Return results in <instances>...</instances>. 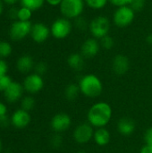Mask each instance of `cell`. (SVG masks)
Masks as SVG:
<instances>
[{
    "label": "cell",
    "instance_id": "obj_40",
    "mask_svg": "<svg viewBox=\"0 0 152 153\" xmlns=\"http://www.w3.org/2000/svg\"><path fill=\"white\" fill-rule=\"evenodd\" d=\"M147 42H148L149 44H151L152 45V34L149 35V36L147 37Z\"/></svg>",
    "mask_w": 152,
    "mask_h": 153
},
{
    "label": "cell",
    "instance_id": "obj_41",
    "mask_svg": "<svg viewBox=\"0 0 152 153\" xmlns=\"http://www.w3.org/2000/svg\"><path fill=\"white\" fill-rule=\"evenodd\" d=\"M3 11H4V5H3V2L0 0V15L3 13Z\"/></svg>",
    "mask_w": 152,
    "mask_h": 153
},
{
    "label": "cell",
    "instance_id": "obj_1",
    "mask_svg": "<svg viewBox=\"0 0 152 153\" xmlns=\"http://www.w3.org/2000/svg\"><path fill=\"white\" fill-rule=\"evenodd\" d=\"M87 118L88 123L93 127H105L112 118V108L104 101L95 103L89 109Z\"/></svg>",
    "mask_w": 152,
    "mask_h": 153
},
{
    "label": "cell",
    "instance_id": "obj_27",
    "mask_svg": "<svg viewBox=\"0 0 152 153\" xmlns=\"http://www.w3.org/2000/svg\"><path fill=\"white\" fill-rule=\"evenodd\" d=\"M12 82V79L7 74L0 76V91L4 92L6 90V88L11 84Z\"/></svg>",
    "mask_w": 152,
    "mask_h": 153
},
{
    "label": "cell",
    "instance_id": "obj_20",
    "mask_svg": "<svg viewBox=\"0 0 152 153\" xmlns=\"http://www.w3.org/2000/svg\"><path fill=\"white\" fill-rule=\"evenodd\" d=\"M81 93V90L78 84L76 83H70L65 87V98L70 100V101H73L75 100L79 94Z\"/></svg>",
    "mask_w": 152,
    "mask_h": 153
},
{
    "label": "cell",
    "instance_id": "obj_36",
    "mask_svg": "<svg viewBox=\"0 0 152 153\" xmlns=\"http://www.w3.org/2000/svg\"><path fill=\"white\" fill-rule=\"evenodd\" d=\"M7 114V108L6 106L0 101V116L6 115Z\"/></svg>",
    "mask_w": 152,
    "mask_h": 153
},
{
    "label": "cell",
    "instance_id": "obj_14",
    "mask_svg": "<svg viewBox=\"0 0 152 153\" xmlns=\"http://www.w3.org/2000/svg\"><path fill=\"white\" fill-rule=\"evenodd\" d=\"M50 33H51V30L46 24L38 22L32 25L30 36L35 42L43 43L48 39Z\"/></svg>",
    "mask_w": 152,
    "mask_h": 153
},
{
    "label": "cell",
    "instance_id": "obj_7",
    "mask_svg": "<svg viewBox=\"0 0 152 153\" xmlns=\"http://www.w3.org/2000/svg\"><path fill=\"white\" fill-rule=\"evenodd\" d=\"M32 25L30 21H15L10 27V37L14 40H20L30 34Z\"/></svg>",
    "mask_w": 152,
    "mask_h": 153
},
{
    "label": "cell",
    "instance_id": "obj_45",
    "mask_svg": "<svg viewBox=\"0 0 152 153\" xmlns=\"http://www.w3.org/2000/svg\"><path fill=\"white\" fill-rule=\"evenodd\" d=\"M37 153H40V152H37Z\"/></svg>",
    "mask_w": 152,
    "mask_h": 153
},
{
    "label": "cell",
    "instance_id": "obj_44",
    "mask_svg": "<svg viewBox=\"0 0 152 153\" xmlns=\"http://www.w3.org/2000/svg\"><path fill=\"white\" fill-rule=\"evenodd\" d=\"M5 153H12V152H5Z\"/></svg>",
    "mask_w": 152,
    "mask_h": 153
},
{
    "label": "cell",
    "instance_id": "obj_9",
    "mask_svg": "<svg viewBox=\"0 0 152 153\" xmlns=\"http://www.w3.org/2000/svg\"><path fill=\"white\" fill-rule=\"evenodd\" d=\"M24 91L34 94L40 91L44 87V80L41 75L38 74H30L26 76L22 83Z\"/></svg>",
    "mask_w": 152,
    "mask_h": 153
},
{
    "label": "cell",
    "instance_id": "obj_25",
    "mask_svg": "<svg viewBox=\"0 0 152 153\" xmlns=\"http://www.w3.org/2000/svg\"><path fill=\"white\" fill-rule=\"evenodd\" d=\"M12 46L6 41H0V57H7L12 53Z\"/></svg>",
    "mask_w": 152,
    "mask_h": 153
},
{
    "label": "cell",
    "instance_id": "obj_8",
    "mask_svg": "<svg viewBox=\"0 0 152 153\" xmlns=\"http://www.w3.org/2000/svg\"><path fill=\"white\" fill-rule=\"evenodd\" d=\"M94 129L91 125L89 123H82L76 126L73 131V136L74 141L79 144H85L93 139Z\"/></svg>",
    "mask_w": 152,
    "mask_h": 153
},
{
    "label": "cell",
    "instance_id": "obj_30",
    "mask_svg": "<svg viewBox=\"0 0 152 153\" xmlns=\"http://www.w3.org/2000/svg\"><path fill=\"white\" fill-rule=\"evenodd\" d=\"M74 25H75V27H76L77 29H79V30H86V28H87V26H88L86 20H85L83 17H82V16H80V17H78V18L75 19Z\"/></svg>",
    "mask_w": 152,
    "mask_h": 153
},
{
    "label": "cell",
    "instance_id": "obj_28",
    "mask_svg": "<svg viewBox=\"0 0 152 153\" xmlns=\"http://www.w3.org/2000/svg\"><path fill=\"white\" fill-rule=\"evenodd\" d=\"M144 5H145V0H132L130 4V6L135 12L142 11L144 8Z\"/></svg>",
    "mask_w": 152,
    "mask_h": 153
},
{
    "label": "cell",
    "instance_id": "obj_23",
    "mask_svg": "<svg viewBox=\"0 0 152 153\" xmlns=\"http://www.w3.org/2000/svg\"><path fill=\"white\" fill-rule=\"evenodd\" d=\"M85 1V4L91 9H94V10H100V9H103L108 0H84Z\"/></svg>",
    "mask_w": 152,
    "mask_h": 153
},
{
    "label": "cell",
    "instance_id": "obj_12",
    "mask_svg": "<svg viewBox=\"0 0 152 153\" xmlns=\"http://www.w3.org/2000/svg\"><path fill=\"white\" fill-rule=\"evenodd\" d=\"M100 49V44L95 38L87 39L82 45L81 54L84 58H93L98 55Z\"/></svg>",
    "mask_w": 152,
    "mask_h": 153
},
{
    "label": "cell",
    "instance_id": "obj_2",
    "mask_svg": "<svg viewBox=\"0 0 152 153\" xmlns=\"http://www.w3.org/2000/svg\"><path fill=\"white\" fill-rule=\"evenodd\" d=\"M81 93L87 98H97L103 91V84L101 80L95 74H89L82 76L78 83Z\"/></svg>",
    "mask_w": 152,
    "mask_h": 153
},
{
    "label": "cell",
    "instance_id": "obj_32",
    "mask_svg": "<svg viewBox=\"0 0 152 153\" xmlns=\"http://www.w3.org/2000/svg\"><path fill=\"white\" fill-rule=\"evenodd\" d=\"M108 2H110L113 5L116 7H120L125 5H130L132 0H108Z\"/></svg>",
    "mask_w": 152,
    "mask_h": 153
},
{
    "label": "cell",
    "instance_id": "obj_17",
    "mask_svg": "<svg viewBox=\"0 0 152 153\" xmlns=\"http://www.w3.org/2000/svg\"><path fill=\"white\" fill-rule=\"evenodd\" d=\"M93 140H94V142H95V143L97 145L101 146V147L106 146L110 142V133L105 127L98 128L94 132Z\"/></svg>",
    "mask_w": 152,
    "mask_h": 153
},
{
    "label": "cell",
    "instance_id": "obj_29",
    "mask_svg": "<svg viewBox=\"0 0 152 153\" xmlns=\"http://www.w3.org/2000/svg\"><path fill=\"white\" fill-rule=\"evenodd\" d=\"M62 143H63V140H62L61 135L56 133L50 139V143L53 148H59L62 145Z\"/></svg>",
    "mask_w": 152,
    "mask_h": 153
},
{
    "label": "cell",
    "instance_id": "obj_18",
    "mask_svg": "<svg viewBox=\"0 0 152 153\" xmlns=\"http://www.w3.org/2000/svg\"><path fill=\"white\" fill-rule=\"evenodd\" d=\"M33 65H34L33 59L30 56H28V55L22 56L21 57L18 58L16 62L17 70L22 74H27L30 71H31V69L33 68Z\"/></svg>",
    "mask_w": 152,
    "mask_h": 153
},
{
    "label": "cell",
    "instance_id": "obj_26",
    "mask_svg": "<svg viewBox=\"0 0 152 153\" xmlns=\"http://www.w3.org/2000/svg\"><path fill=\"white\" fill-rule=\"evenodd\" d=\"M31 13H32V11L30 10L29 8L22 6L18 10V20L19 21H24V22L30 21V19L31 18V14H32Z\"/></svg>",
    "mask_w": 152,
    "mask_h": 153
},
{
    "label": "cell",
    "instance_id": "obj_37",
    "mask_svg": "<svg viewBox=\"0 0 152 153\" xmlns=\"http://www.w3.org/2000/svg\"><path fill=\"white\" fill-rule=\"evenodd\" d=\"M140 153H152V146H148V145L143 146Z\"/></svg>",
    "mask_w": 152,
    "mask_h": 153
},
{
    "label": "cell",
    "instance_id": "obj_3",
    "mask_svg": "<svg viewBox=\"0 0 152 153\" xmlns=\"http://www.w3.org/2000/svg\"><path fill=\"white\" fill-rule=\"evenodd\" d=\"M84 5V0H62L59 7L63 17L69 20H75L82 16Z\"/></svg>",
    "mask_w": 152,
    "mask_h": 153
},
{
    "label": "cell",
    "instance_id": "obj_43",
    "mask_svg": "<svg viewBox=\"0 0 152 153\" xmlns=\"http://www.w3.org/2000/svg\"><path fill=\"white\" fill-rule=\"evenodd\" d=\"M77 153H87L86 152H83V151H81V152H78Z\"/></svg>",
    "mask_w": 152,
    "mask_h": 153
},
{
    "label": "cell",
    "instance_id": "obj_24",
    "mask_svg": "<svg viewBox=\"0 0 152 153\" xmlns=\"http://www.w3.org/2000/svg\"><path fill=\"white\" fill-rule=\"evenodd\" d=\"M99 44H100V47L103 48L104 49H107V50H110L114 48L115 46V40L114 39L109 36V35H107L105 37H103L102 39H99Z\"/></svg>",
    "mask_w": 152,
    "mask_h": 153
},
{
    "label": "cell",
    "instance_id": "obj_6",
    "mask_svg": "<svg viewBox=\"0 0 152 153\" xmlns=\"http://www.w3.org/2000/svg\"><path fill=\"white\" fill-rule=\"evenodd\" d=\"M51 34L57 39H63L67 38L73 30V23L71 20L61 17L56 19L51 25Z\"/></svg>",
    "mask_w": 152,
    "mask_h": 153
},
{
    "label": "cell",
    "instance_id": "obj_38",
    "mask_svg": "<svg viewBox=\"0 0 152 153\" xmlns=\"http://www.w3.org/2000/svg\"><path fill=\"white\" fill-rule=\"evenodd\" d=\"M50 5H53V6H56V5H59L62 2V0H46Z\"/></svg>",
    "mask_w": 152,
    "mask_h": 153
},
{
    "label": "cell",
    "instance_id": "obj_35",
    "mask_svg": "<svg viewBox=\"0 0 152 153\" xmlns=\"http://www.w3.org/2000/svg\"><path fill=\"white\" fill-rule=\"evenodd\" d=\"M7 71H8V65H7L6 62L0 59V76L6 74Z\"/></svg>",
    "mask_w": 152,
    "mask_h": 153
},
{
    "label": "cell",
    "instance_id": "obj_13",
    "mask_svg": "<svg viewBox=\"0 0 152 153\" xmlns=\"http://www.w3.org/2000/svg\"><path fill=\"white\" fill-rule=\"evenodd\" d=\"M31 117L30 112L25 111L22 108L15 110L11 117V125L18 129L27 127L30 123Z\"/></svg>",
    "mask_w": 152,
    "mask_h": 153
},
{
    "label": "cell",
    "instance_id": "obj_21",
    "mask_svg": "<svg viewBox=\"0 0 152 153\" xmlns=\"http://www.w3.org/2000/svg\"><path fill=\"white\" fill-rule=\"evenodd\" d=\"M46 0H20L22 7L29 8L31 11H36L40 9Z\"/></svg>",
    "mask_w": 152,
    "mask_h": 153
},
{
    "label": "cell",
    "instance_id": "obj_16",
    "mask_svg": "<svg viewBox=\"0 0 152 153\" xmlns=\"http://www.w3.org/2000/svg\"><path fill=\"white\" fill-rule=\"evenodd\" d=\"M136 129L135 122L129 117H122L117 122V131L124 136L132 135Z\"/></svg>",
    "mask_w": 152,
    "mask_h": 153
},
{
    "label": "cell",
    "instance_id": "obj_31",
    "mask_svg": "<svg viewBox=\"0 0 152 153\" xmlns=\"http://www.w3.org/2000/svg\"><path fill=\"white\" fill-rule=\"evenodd\" d=\"M47 70V65H46L44 62H39V63H38V64L36 65V66H35L36 74H39V75H41V76H42L44 74H46Z\"/></svg>",
    "mask_w": 152,
    "mask_h": 153
},
{
    "label": "cell",
    "instance_id": "obj_42",
    "mask_svg": "<svg viewBox=\"0 0 152 153\" xmlns=\"http://www.w3.org/2000/svg\"><path fill=\"white\" fill-rule=\"evenodd\" d=\"M2 151H3V144H2V141L0 139V153H2Z\"/></svg>",
    "mask_w": 152,
    "mask_h": 153
},
{
    "label": "cell",
    "instance_id": "obj_33",
    "mask_svg": "<svg viewBox=\"0 0 152 153\" xmlns=\"http://www.w3.org/2000/svg\"><path fill=\"white\" fill-rule=\"evenodd\" d=\"M144 141L146 145L152 146V127H150L149 129L146 130L144 134Z\"/></svg>",
    "mask_w": 152,
    "mask_h": 153
},
{
    "label": "cell",
    "instance_id": "obj_34",
    "mask_svg": "<svg viewBox=\"0 0 152 153\" xmlns=\"http://www.w3.org/2000/svg\"><path fill=\"white\" fill-rule=\"evenodd\" d=\"M11 124V117L6 115L0 116V127H7Z\"/></svg>",
    "mask_w": 152,
    "mask_h": 153
},
{
    "label": "cell",
    "instance_id": "obj_5",
    "mask_svg": "<svg viewBox=\"0 0 152 153\" xmlns=\"http://www.w3.org/2000/svg\"><path fill=\"white\" fill-rule=\"evenodd\" d=\"M135 18V11L130 5L117 7L113 14V22L119 28H125L133 23Z\"/></svg>",
    "mask_w": 152,
    "mask_h": 153
},
{
    "label": "cell",
    "instance_id": "obj_4",
    "mask_svg": "<svg viewBox=\"0 0 152 153\" xmlns=\"http://www.w3.org/2000/svg\"><path fill=\"white\" fill-rule=\"evenodd\" d=\"M89 30L93 38L100 39L108 35L110 30V21L104 15H99L90 21L89 24Z\"/></svg>",
    "mask_w": 152,
    "mask_h": 153
},
{
    "label": "cell",
    "instance_id": "obj_39",
    "mask_svg": "<svg viewBox=\"0 0 152 153\" xmlns=\"http://www.w3.org/2000/svg\"><path fill=\"white\" fill-rule=\"evenodd\" d=\"M3 2H4L5 4H15L18 0H2Z\"/></svg>",
    "mask_w": 152,
    "mask_h": 153
},
{
    "label": "cell",
    "instance_id": "obj_22",
    "mask_svg": "<svg viewBox=\"0 0 152 153\" xmlns=\"http://www.w3.org/2000/svg\"><path fill=\"white\" fill-rule=\"evenodd\" d=\"M35 107V100L33 97L31 96H25L23 98H22L21 100V108L30 112V110H32Z\"/></svg>",
    "mask_w": 152,
    "mask_h": 153
},
{
    "label": "cell",
    "instance_id": "obj_11",
    "mask_svg": "<svg viewBox=\"0 0 152 153\" xmlns=\"http://www.w3.org/2000/svg\"><path fill=\"white\" fill-rule=\"evenodd\" d=\"M23 91L24 89H23L22 84L13 81L11 84L4 91V95L7 102L15 103L22 98Z\"/></svg>",
    "mask_w": 152,
    "mask_h": 153
},
{
    "label": "cell",
    "instance_id": "obj_15",
    "mask_svg": "<svg viewBox=\"0 0 152 153\" xmlns=\"http://www.w3.org/2000/svg\"><path fill=\"white\" fill-rule=\"evenodd\" d=\"M130 68L129 58L122 54L116 55L112 61V69L117 75L125 74Z\"/></svg>",
    "mask_w": 152,
    "mask_h": 153
},
{
    "label": "cell",
    "instance_id": "obj_10",
    "mask_svg": "<svg viewBox=\"0 0 152 153\" xmlns=\"http://www.w3.org/2000/svg\"><path fill=\"white\" fill-rule=\"evenodd\" d=\"M71 125H72V119L70 116L65 113L56 114L52 117L50 122V126L52 130L56 134L65 132L70 128Z\"/></svg>",
    "mask_w": 152,
    "mask_h": 153
},
{
    "label": "cell",
    "instance_id": "obj_19",
    "mask_svg": "<svg viewBox=\"0 0 152 153\" xmlns=\"http://www.w3.org/2000/svg\"><path fill=\"white\" fill-rule=\"evenodd\" d=\"M68 65L74 71H81L84 66V57L81 53H73L67 58Z\"/></svg>",
    "mask_w": 152,
    "mask_h": 153
}]
</instances>
